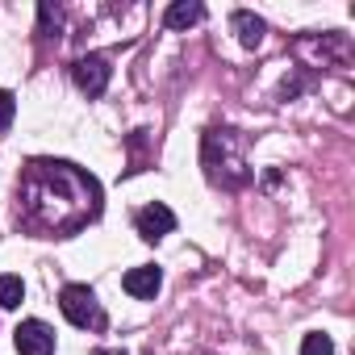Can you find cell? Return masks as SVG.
<instances>
[{"instance_id": "6da1fadb", "label": "cell", "mask_w": 355, "mask_h": 355, "mask_svg": "<svg viewBox=\"0 0 355 355\" xmlns=\"http://www.w3.org/2000/svg\"><path fill=\"white\" fill-rule=\"evenodd\" d=\"M101 214V184L76 163L34 159L17 184V218L42 239H71Z\"/></svg>"}, {"instance_id": "7a4b0ae2", "label": "cell", "mask_w": 355, "mask_h": 355, "mask_svg": "<svg viewBox=\"0 0 355 355\" xmlns=\"http://www.w3.org/2000/svg\"><path fill=\"white\" fill-rule=\"evenodd\" d=\"M247 142L239 138V130H209L205 134V171L214 184H226V189H239L251 180V167H247Z\"/></svg>"}, {"instance_id": "3957f363", "label": "cell", "mask_w": 355, "mask_h": 355, "mask_svg": "<svg viewBox=\"0 0 355 355\" xmlns=\"http://www.w3.org/2000/svg\"><path fill=\"white\" fill-rule=\"evenodd\" d=\"M59 309L80 330H101L105 326V309H101V301H96V293L88 284H67L63 297H59Z\"/></svg>"}, {"instance_id": "277c9868", "label": "cell", "mask_w": 355, "mask_h": 355, "mask_svg": "<svg viewBox=\"0 0 355 355\" xmlns=\"http://www.w3.org/2000/svg\"><path fill=\"white\" fill-rule=\"evenodd\" d=\"M109 59H101V55H84V59H76L71 63V80H76V88L80 92H88V96H101L105 88H109Z\"/></svg>"}, {"instance_id": "5b68a950", "label": "cell", "mask_w": 355, "mask_h": 355, "mask_svg": "<svg viewBox=\"0 0 355 355\" xmlns=\"http://www.w3.org/2000/svg\"><path fill=\"white\" fill-rule=\"evenodd\" d=\"M13 343H17L21 355H51V351H55V330H51L46 322L30 318V322H21V326L13 330Z\"/></svg>"}, {"instance_id": "8992f818", "label": "cell", "mask_w": 355, "mask_h": 355, "mask_svg": "<svg viewBox=\"0 0 355 355\" xmlns=\"http://www.w3.org/2000/svg\"><path fill=\"white\" fill-rule=\"evenodd\" d=\"M134 226H138V234L146 239V243H159L163 234H171L175 230V214L167 209V205H146V209H138V218H134Z\"/></svg>"}, {"instance_id": "52a82bcc", "label": "cell", "mask_w": 355, "mask_h": 355, "mask_svg": "<svg viewBox=\"0 0 355 355\" xmlns=\"http://www.w3.org/2000/svg\"><path fill=\"white\" fill-rule=\"evenodd\" d=\"M159 284H163V272H159L155 263H142V268H130V272L121 276V288H125L130 297H138V301H155V293H159Z\"/></svg>"}, {"instance_id": "ba28073f", "label": "cell", "mask_w": 355, "mask_h": 355, "mask_svg": "<svg viewBox=\"0 0 355 355\" xmlns=\"http://www.w3.org/2000/svg\"><path fill=\"white\" fill-rule=\"evenodd\" d=\"M205 17V9L197 5V0H175V5L163 13V26L167 30H189V26H197Z\"/></svg>"}, {"instance_id": "9c48e42d", "label": "cell", "mask_w": 355, "mask_h": 355, "mask_svg": "<svg viewBox=\"0 0 355 355\" xmlns=\"http://www.w3.org/2000/svg\"><path fill=\"white\" fill-rule=\"evenodd\" d=\"M230 26H234V34H239V42H243V46H259V42H263V21H259L255 13L239 9V13L230 17Z\"/></svg>"}, {"instance_id": "30bf717a", "label": "cell", "mask_w": 355, "mask_h": 355, "mask_svg": "<svg viewBox=\"0 0 355 355\" xmlns=\"http://www.w3.org/2000/svg\"><path fill=\"white\" fill-rule=\"evenodd\" d=\"M21 301H26L21 276H0V309H17Z\"/></svg>"}, {"instance_id": "8fae6325", "label": "cell", "mask_w": 355, "mask_h": 355, "mask_svg": "<svg viewBox=\"0 0 355 355\" xmlns=\"http://www.w3.org/2000/svg\"><path fill=\"white\" fill-rule=\"evenodd\" d=\"M59 26H63V9L59 5H51V0H42L38 5V34H59Z\"/></svg>"}, {"instance_id": "7c38bea8", "label": "cell", "mask_w": 355, "mask_h": 355, "mask_svg": "<svg viewBox=\"0 0 355 355\" xmlns=\"http://www.w3.org/2000/svg\"><path fill=\"white\" fill-rule=\"evenodd\" d=\"M301 355H334V343H330V334H305V343H301Z\"/></svg>"}, {"instance_id": "4fadbf2b", "label": "cell", "mask_w": 355, "mask_h": 355, "mask_svg": "<svg viewBox=\"0 0 355 355\" xmlns=\"http://www.w3.org/2000/svg\"><path fill=\"white\" fill-rule=\"evenodd\" d=\"M13 113H17V101H13V92H5V88H0V134H5V130L13 125Z\"/></svg>"}, {"instance_id": "5bb4252c", "label": "cell", "mask_w": 355, "mask_h": 355, "mask_svg": "<svg viewBox=\"0 0 355 355\" xmlns=\"http://www.w3.org/2000/svg\"><path fill=\"white\" fill-rule=\"evenodd\" d=\"M96 355H125V351H96Z\"/></svg>"}]
</instances>
